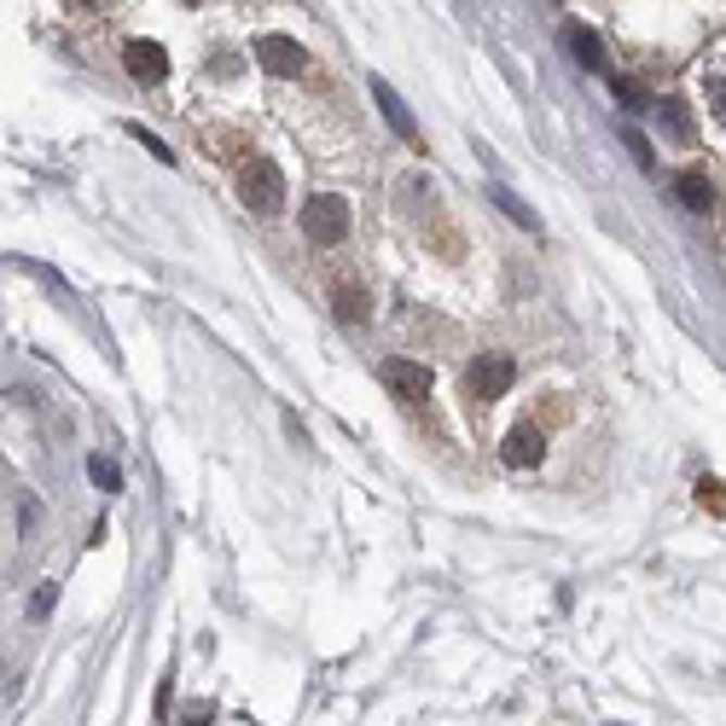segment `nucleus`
I'll use <instances>...</instances> for the list:
<instances>
[{
  "label": "nucleus",
  "instance_id": "f257e3e1",
  "mask_svg": "<svg viewBox=\"0 0 726 726\" xmlns=\"http://www.w3.org/2000/svg\"><path fill=\"white\" fill-rule=\"evenodd\" d=\"M239 198H245L256 215H279V204H285V175H279V163L245 158V163H239Z\"/></svg>",
  "mask_w": 726,
  "mask_h": 726
},
{
  "label": "nucleus",
  "instance_id": "f03ea898",
  "mask_svg": "<svg viewBox=\"0 0 726 726\" xmlns=\"http://www.w3.org/2000/svg\"><path fill=\"white\" fill-rule=\"evenodd\" d=\"M302 233H309L314 245H343L349 239V204L337 192H314L309 204H302Z\"/></svg>",
  "mask_w": 726,
  "mask_h": 726
},
{
  "label": "nucleus",
  "instance_id": "7ed1b4c3",
  "mask_svg": "<svg viewBox=\"0 0 726 726\" xmlns=\"http://www.w3.org/2000/svg\"><path fill=\"white\" fill-rule=\"evenodd\" d=\"M517 384V366H512V354H477V366L465 373V390L471 401H500L505 390Z\"/></svg>",
  "mask_w": 726,
  "mask_h": 726
},
{
  "label": "nucleus",
  "instance_id": "20e7f679",
  "mask_svg": "<svg viewBox=\"0 0 726 726\" xmlns=\"http://www.w3.org/2000/svg\"><path fill=\"white\" fill-rule=\"evenodd\" d=\"M384 384H390L408 408H425L430 401V366H418V361H384Z\"/></svg>",
  "mask_w": 726,
  "mask_h": 726
},
{
  "label": "nucleus",
  "instance_id": "39448f33",
  "mask_svg": "<svg viewBox=\"0 0 726 726\" xmlns=\"http://www.w3.org/2000/svg\"><path fill=\"white\" fill-rule=\"evenodd\" d=\"M256 59H262L267 76H302V71H309V53H302L297 41H285V36H262Z\"/></svg>",
  "mask_w": 726,
  "mask_h": 726
},
{
  "label": "nucleus",
  "instance_id": "423d86ee",
  "mask_svg": "<svg viewBox=\"0 0 726 726\" xmlns=\"http://www.w3.org/2000/svg\"><path fill=\"white\" fill-rule=\"evenodd\" d=\"M123 64H128L134 82H146V88H158V82L168 76V53H163L158 41H128L123 47Z\"/></svg>",
  "mask_w": 726,
  "mask_h": 726
},
{
  "label": "nucleus",
  "instance_id": "0eeeda50",
  "mask_svg": "<svg viewBox=\"0 0 726 726\" xmlns=\"http://www.w3.org/2000/svg\"><path fill=\"white\" fill-rule=\"evenodd\" d=\"M373 99H378V111L390 116V128L401 134V140H408V146H418V123H413V111L401 105V93H396L384 76H373Z\"/></svg>",
  "mask_w": 726,
  "mask_h": 726
},
{
  "label": "nucleus",
  "instance_id": "6e6552de",
  "mask_svg": "<svg viewBox=\"0 0 726 726\" xmlns=\"http://www.w3.org/2000/svg\"><path fill=\"white\" fill-rule=\"evenodd\" d=\"M674 198H680L686 210H698V215L715 210V187H709L703 168H680V175H674Z\"/></svg>",
  "mask_w": 726,
  "mask_h": 726
},
{
  "label": "nucleus",
  "instance_id": "1a4fd4ad",
  "mask_svg": "<svg viewBox=\"0 0 726 726\" xmlns=\"http://www.w3.org/2000/svg\"><path fill=\"white\" fill-rule=\"evenodd\" d=\"M703 99H709V111H715V123H726V47H715V53L703 59Z\"/></svg>",
  "mask_w": 726,
  "mask_h": 726
},
{
  "label": "nucleus",
  "instance_id": "9d476101",
  "mask_svg": "<svg viewBox=\"0 0 726 726\" xmlns=\"http://www.w3.org/2000/svg\"><path fill=\"white\" fill-rule=\"evenodd\" d=\"M505 465H512V471L540 465V430L535 425H517L512 436H505Z\"/></svg>",
  "mask_w": 726,
  "mask_h": 726
},
{
  "label": "nucleus",
  "instance_id": "9b49d317",
  "mask_svg": "<svg viewBox=\"0 0 726 726\" xmlns=\"http://www.w3.org/2000/svg\"><path fill=\"white\" fill-rule=\"evenodd\" d=\"M564 41H569V53H576L587 71H604V53H599V41H593V29H581V24H569L564 29Z\"/></svg>",
  "mask_w": 726,
  "mask_h": 726
},
{
  "label": "nucleus",
  "instance_id": "f8f14e48",
  "mask_svg": "<svg viewBox=\"0 0 726 726\" xmlns=\"http://www.w3.org/2000/svg\"><path fill=\"white\" fill-rule=\"evenodd\" d=\"M331 302L343 309V320H366V291H361L354 279H337V285H331Z\"/></svg>",
  "mask_w": 726,
  "mask_h": 726
},
{
  "label": "nucleus",
  "instance_id": "ddd939ff",
  "mask_svg": "<svg viewBox=\"0 0 726 726\" xmlns=\"http://www.w3.org/2000/svg\"><path fill=\"white\" fill-rule=\"evenodd\" d=\"M656 116L668 123L674 140H691V123H686V105H680V99H663V105H656Z\"/></svg>",
  "mask_w": 726,
  "mask_h": 726
},
{
  "label": "nucleus",
  "instance_id": "4468645a",
  "mask_svg": "<svg viewBox=\"0 0 726 726\" xmlns=\"http://www.w3.org/2000/svg\"><path fill=\"white\" fill-rule=\"evenodd\" d=\"M698 500L709 505V512L726 517V483H721V477H703V483H698Z\"/></svg>",
  "mask_w": 726,
  "mask_h": 726
},
{
  "label": "nucleus",
  "instance_id": "2eb2a0df",
  "mask_svg": "<svg viewBox=\"0 0 726 726\" xmlns=\"http://www.w3.org/2000/svg\"><path fill=\"white\" fill-rule=\"evenodd\" d=\"M495 204H500L505 215H512V222H517V227H529V233H535V215H529V210H523V204H517V198H512V192H505V187H495Z\"/></svg>",
  "mask_w": 726,
  "mask_h": 726
},
{
  "label": "nucleus",
  "instance_id": "dca6fc26",
  "mask_svg": "<svg viewBox=\"0 0 726 726\" xmlns=\"http://www.w3.org/2000/svg\"><path fill=\"white\" fill-rule=\"evenodd\" d=\"M88 477H93L99 488H123V471H116L111 460H88Z\"/></svg>",
  "mask_w": 726,
  "mask_h": 726
},
{
  "label": "nucleus",
  "instance_id": "f3484780",
  "mask_svg": "<svg viewBox=\"0 0 726 726\" xmlns=\"http://www.w3.org/2000/svg\"><path fill=\"white\" fill-rule=\"evenodd\" d=\"M628 146H634V158H639V168H656V163H651V146H646V140H639V134H634V128H628Z\"/></svg>",
  "mask_w": 726,
  "mask_h": 726
},
{
  "label": "nucleus",
  "instance_id": "a211bd4d",
  "mask_svg": "<svg viewBox=\"0 0 726 726\" xmlns=\"http://www.w3.org/2000/svg\"><path fill=\"white\" fill-rule=\"evenodd\" d=\"M29 611H36V616H47V611H53V581H47L41 593H36V604H29Z\"/></svg>",
  "mask_w": 726,
  "mask_h": 726
}]
</instances>
